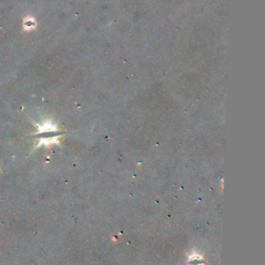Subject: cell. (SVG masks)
Here are the masks:
<instances>
[{
  "label": "cell",
  "instance_id": "cell-1",
  "mask_svg": "<svg viewBox=\"0 0 265 265\" xmlns=\"http://www.w3.org/2000/svg\"><path fill=\"white\" fill-rule=\"evenodd\" d=\"M36 138L39 139V145L51 144L58 138V131L51 121H46L42 125H37Z\"/></svg>",
  "mask_w": 265,
  "mask_h": 265
},
{
  "label": "cell",
  "instance_id": "cell-2",
  "mask_svg": "<svg viewBox=\"0 0 265 265\" xmlns=\"http://www.w3.org/2000/svg\"><path fill=\"white\" fill-rule=\"evenodd\" d=\"M35 27V21L33 18H27L25 19L24 21V28L26 30H29V29H32Z\"/></svg>",
  "mask_w": 265,
  "mask_h": 265
}]
</instances>
